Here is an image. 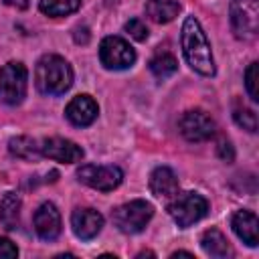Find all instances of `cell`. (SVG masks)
<instances>
[{
  "mask_svg": "<svg viewBox=\"0 0 259 259\" xmlns=\"http://www.w3.org/2000/svg\"><path fill=\"white\" fill-rule=\"evenodd\" d=\"M180 45L186 63L200 75H214V59L208 45V38L200 26V22L194 16H186L180 32Z\"/></svg>",
  "mask_w": 259,
  "mask_h": 259,
  "instance_id": "cell-1",
  "label": "cell"
},
{
  "mask_svg": "<svg viewBox=\"0 0 259 259\" xmlns=\"http://www.w3.org/2000/svg\"><path fill=\"white\" fill-rule=\"evenodd\" d=\"M34 83L42 95H63L73 85V69L59 55H45L34 69Z\"/></svg>",
  "mask_w": 259,
  "mask_h": 259,
  "instance_id": "cell-2",
  "label": "cell"
},
{
  "mask_svg": "<svg viewBox=\"0 0 259 259\" xmlns=\"http://www.w3.org/2000/svg\"><path fill=\"white\" fill-rule=\"evenodd\" d=\"M174 196L176 198L168 204V212L174 219V223L182 229L198 223L208 212V202L198 192H182V194L176 192Z\"/></svg>",
  "mask_w": 259,
  "mask_h": 259,
  "instance_id": "cell-3",
  "label": "cell"
},
{
  "mask_svg": "<svg viewBox=\"0 0 259 259\" xmlns=\"http://www.w3.org/2000/svg\"><path fill=\"white\" fill-rule=\"evenodd\" d=\"M152 217H154V206L142 198L130 200L113 210V223L125 235H136L144 231V227L150 223Z\"/></svg>",
  "mask_w": 259,
  "mask_h": 259,
  "instance_id": "cell-4",
  "label": "cell"
},
{
  "mask_svg": "<svg viewBox=\"0 0 259 259\" xmlns=\"http://www.w3.org/2000/svg\"><path fill=\"white\" fill-rule=\"evenodd\" d=\"M28 71L22 63L10 61L0 69V101L6 105H18L26 97Z\"/></svg>",
  "mask_w": 259,
  "mask_h": 259,
  "instance_id": "cell-5",
  "label": "cell"
},
{
  "mask_svg": "<svg viewBox=\"0 0 259 259\" xmlns=\"http://www.w3.org/2000/svg\"><path fill=\"white\" fill-rule=\"evenodd\" d=\"M231 26L237 38L251 40L259 32V4L257 0H233L229 6Z\"/></svg>",
  "mask_w": 259,
  "mask_h": 259,
  "instance_id": "cell-6",
  "label": "cell"
},
{
  "mask_svg": "<svg viewBox=\"0 0 259 259\" xmlns=\"http://www.w3.org/2000/svg\"><path fill=\"white\" fill-rule=\"evenodd\" d=\"M99 59L105 69L121 71L136 63V51L121 36H105L99 45Z\"/></svg>",
  "mask_w": 259,
  "mask_h": 259,
  "instance_id": "cell-7",
  "label": "cell"
},
{
  "mask_svg": "<svg viewBox=\"0 0 259 259\" xmlns=\"http://www.w3.org/2000/svg\"><path fill=\"white\" fill-rule=\"evenodd\" d=\"M77 178L101 192H109L117 188L123 180V172L117 166H95V164H85L77 170Z\"/></svg>",
  "mask_w": 259,
  "mask_h": 259,
  "instance_id": "cell-8",
  "label": "cell"
},
{
  "mask_svg": "<svg viewBox=\"0 0 259 259\" xmlns=\"http://www.w3.org/2000/svg\"><path fill=\"white\" fill-rule=\"evenodd\" d=\"M178 130H180V134L188 142H204V140L212 138V134H214V121H212V117L206 111H202V109H190V111H186L180 117Z\"/></svg>",
  "mask_w": 259,
  "mask_h": 259,
  "instance_id": "cell-9",
  "label": "cell"
},
{
  "mask_svg": "<svg viewBox=\"0 0 259 259\" xmlns=\"http://www.w3.org/2000/svg\"><path fill=\"white\" fill-rule=\"evenodd\" d=\"M40 154L63 164H75L83 160V148L65 138H47L40 144Z\"/></svg>",
  "mask_w": 259,
  "mask_h": 259,
  "instance_id": "cell-10",
  "label": "cell"
},
{
  "mask_svg": "<svg viewBox=\"0 0 259 259\" xmlns=\"http://www.w3.org/2000/svg\"><path fill=\"white\" fill-rule=\"evenodd\" d=\"M34 231L42 241H55L61 233V212L53 202H42L34 212Z\"/></svg>",
  "mask_w": 259,
  "mask_h": 259,
  "instance_id": "cell-11",
  "label": "cell"
},
{
  "mask_svg": "<svg viewBox=\"0 0 259 259\" xmlns=\"http://www.w3.org/2000/svg\"><path fill=\"white\" fill-rule=\"evenodd\" d=\"M97 113H99V107H97V103H95V99L91 95H77L65 107L67 119L77 127L91 125L95 121Z\"/></svg>",
  "mask_w": 259,
  "mask_h": 259,
  "instance_id": "cell-12",
  "label": "cell"
},
{
  "mask_svg": "<svg viewBox=\"0 0 259 259\" xmlns=\"http://www.w3.org/2000/svg\"><path fill=\"white\" fill-rule=\"evenodd\" d=\"M71 227L81 241H89L99 235L103 227V217L93 208H75L71 214Z\"/></svg>",
  "mask_w": 259,
  "mask_h": 259,
  "instance_id": "cell-13",
  "label": "cell"
},
{
  "mask_svg": "<svg viewBox=\"0 0 259 259\" xmlns=\"http://www.w3.org/2000/svg\"><path fill=\"white\" fill-rule=\"evenodd\" d=\"M231 227H233L235 235L243 243H247L249 247H257V227H259V221H257L255 212H251V210H237L233 214Z\"/></svg>",
  "mask_w": 259,
  "mask_h": 259,
  "instance_id": "cell-14",
  "label": "cell"
},
{
  "mask_svg": "<svg viewBox=\"0 0 259 259\" xmlns=\"http://www.w3.org/2000/svg\"><path fill=\"white\" fill-rule=\"evenodd\" d=\"M150 190L154 196L168 198L178 192V178L168 166H158L150 174Z\"/></svg>",
  "mask_w": 259,
  "mask_h": 259,
  "instance_id": "cell-15",
  "label": "cell"
},
{
  "mask_svg": "<svg viewBox=\"0 0 259 259\" xmlns=\"http://www.w3.org/2000/svg\"><path fill=\"white\" fill-rule=\"evenodd\" d=\"M200 245H202V249H204L206 255L217 257V259H225V257H231L233 255V249H231L227 237L219 229L204 231L202 233V239H200Z\"/></svg>",
  "mask_w": 259,
  "mask_h": 259,
  "instance_id": "cell-16",
  "label": "cell"
},
{
  "mask_svg": "<svg viewBox=\"0 0 259 259\" xmlns=\"http://www.w3.org/2000/svg\"><path fill=\"white\" fill-rule=\"evenodd\" d=\"M180 12V4L176 0H148L146 2V14L150 20L158 24L172 22Z\"/></svg>",
  "mask_w": 259,
  "mask_h": 259,
  "instance_id": "cell-17",
  "label": "cell"
},
{
  "mask_svg": "<svg viewBox=\"0 0 259 259\" xmlns=\"http://www.w3.org/2000/svg\"><path fill=\"white\" fill-rule=\"evenodd\" d=\"M0 223L4 229L14 231L20 223V196L16 192H6L0 200Z\"/></svg>",
  "mask_w": 259,
  "mask_h": 259,
  "instance_id": "cell-18",
  "label": "cell"
},
{
  "mask_svg": "<svg viewBox=\"0 0 259 259\" xmlns=\"http://www.w3.org/2000/svg\"><path fill=\"white\" fill-rule=\"evenodd\" d=\"M8 150H10L12 156L22 158V160H36L38 156H42V154H40V146H38L32 138H28V136L12 138V140L8 142Z\"/></svg>",
  "mask_w": 259,
  "mask_h": 259,
  "instance_id": "cell-19",
  "label": "cell"
},
{
  "mask_svg": "<svg viewBox=\"0 0 259 259\" xmlns=\"http://www.w3.org/2000/svg\"><path fill=\"white\" fill-rule=\"evenodd\" d=\"M176 69H178V61H176L174 55H170V53H158V55L150 61V71H152V75H154L156 79H160V81L172 77V75L176 73Z\"/></svg>",
  "mask_w": 259,
  "mask_h": 259,
  "instance_id": "cell-20",
  "label": "cell"
},
{
  "mask_svg": "<svg viewBox=\"0 0 259 259\" xmlns=\"http://www.w3.org/2000/svg\"><path fill=\"white\" fill-rule=\"evenodd\" d=\"M79 6H81V0H40L38 2L40 12L49 16H65L75 12Z\"/></svg>",
  "mask_w": 259,
  "mask_h": 259,
  "instance_id": "cell-21",
  "label": "cell"
},
{
  "mask_svg": "<svg viewBox=\"0 0 259 259\" xmlns=\"http://www.w3.org/2000/svg\"><path fill=\"white\" fill-rule=\"evenodd\" d=\"M233 119H235V123L241 125L243 130H247V132H251V134L257 132V115H255L253 109H247V107L239 105V107H235V111H233Z\"/></svg>",
  "mask_w": 259,
  "mask_h": 259,
  "instance_id": "cell-22",
  "label": "cell"
},
{
  "mask_svg": "<svg viewBox=\"0 0 259 259\" xmlns=\"http://www.w3.org/2000/svg\"><path fill=\"white\" fill-rule=\"evenodd\" d=\"M257 83H259V65L257 63H251L245 71V87H247V93L253 101H259V89H257Z\"/></svg>",
  "mask_w": 259,
  "mask_h": 259,
  "instance_id": "cell-23",
  "label": "cell"
},
{
  "mask_svg": "<svg viewBox=\"0 0 259 259\" xmlns=\"http://www.w3.org/2000/svg\"><path fill=\"white\" fill-rule=\"evenodd\" d=\"M125 32H127L132 38L140 40V42L148 38V28H146V24H144L140 18H132V20H127V22H125Z\"/></svg>",
  "mask_w": 259,
  "mask_h": 259,
  "instance_id": "cell-24",
  "label": "cell"
},
{
  "mask_svg": "<svg viewBox=\"0 0 259 259\" xmlns=\"http://www.w3.org/2000/svg\"><path fill=\"white\" fill-rule=\"evenodd\" d=\"M18 255V249L16 245L6 239V237H0V259H14Z\"/></svg>",
  "mask_w": 259,
  "mask_h": 259,
  "instance_id": "cell-25",
  "label": "cell"
},
{
  "mask_svg": "<svg viewBox=\"0 0 259 259\" xmlns=\"http://www.w3.org/2000/svg\"><path fill=\"white\" fill-rule=\"evenodd\" d=\"M217 154H219V158H221L223 162H233V158H235V150H233L231 142H227V140H221V142H219Z\"/></svg>",
  "mask_w": 259,
  "mask_h": 259,
  "instance_id": "cell-26",
  "label": "cell"
},
{
  "mask_svg": "<svg viewBox=\"0 0 259 259\" xmlns=\"http://www.w3.org/2000/svg\"><path fill=\"white\" fill-rule=\"evenodd\" d=\"M6 6H12V8H18V10H24L28 8V0H4Z\"/></svg>",
  "mask_w": 259,
  "mask_h": 259,
  "instance_id": "cell-27",
  "label": "cell"
}]
</instances>
